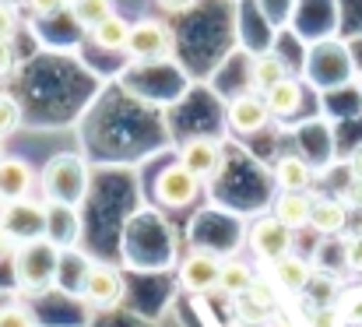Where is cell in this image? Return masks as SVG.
Segmentation results:
<instances>
[{
    "instance_id": "4",
    "label": "cell",
    "mask_w": 362,
    "mask_h": 327,
    "mask_svg": "<svg viewBox=\"0 0 362 327\" xmlns=\"http://www.w3.org/2000/svg\"><path fill=\"white\" fill-rule=\"evenodd\" d=\"M173 28L158 18H141L130 25V42H127V53L134 60H165L173 57Z\"/></svg>"
},
{
    "instance_id": "15",
    "label": "cell",
    "mask_w": 362,
    "mask_h": 327,
    "mask_svg": "<svg viewBox=\"0 0 362 327\" xmlns=\"http://www.w3.org/2000/svg\"><path fill=\"white\" fill-rule=\"evenodd\" d=\"M285 78H288V67H285V60L278 53H257L250 60V92H260L264 96L267 88H274Z\"/></svg>"
},
{
    "instance_id": "18",
    "label": "cell",
    "mask_w": 362,
    "mask_h": 327,
    "mask_svg": "<svg viewBox=\"0 0 362 327\" xmlns=\"http://www.w3.org/2000/svg\"><path fill=\"white\" fill-rule=\"evenodd\" d=\"M88 35H92V42H95L99 50H113V53L123 50V53H127V42H130V21L113 11V14H110L106 21H99Z\"/></svg>"
},
{
    "instance_id": "20",
    "label": "cell",
    "mask_w": 362,
    "mask_h": 327,
    "mask_svg": "<svg viewBox=\"0 0 362 327\" xmlns=\"http://www.w3.org/2000/svg\"><path fill=\"white\" fill-rule=\"evenodd\" d=\"M67 11H71L74 25H81L85 32H92L99 21H106L113 14V0H71Z\"/></svg>"
},
{
    "instance_id": "17",
    "label": "cell",
    "mask_w": 362,
    "mask_h": 327,
    "mask_svg": "<svg viewBox=\"0 0 362 327\" xmlns=\"http://www.w3.org/2000/svg\"><path fill=\"white\" fill-rule=\"evenodd\" d=\"M274 183H278V190H299L303 194L313 183V169L303 155H281L274 162Z\"/></svg>"
},
{
    "instance_id": "30",
    "label": "cell",
    "mask_w": 362,
    "mask_h": 327,
    "mask_svg": "<svg viewBox=\"0 0 362 327\" xmlns=\"http://www.w3.org/2000/svg\"><path fill=\"white\" fill-rule=\"evenodd\" d=\"M197 0H158V7H165V11H173V14H180V11H190Z\"/></svg>"
},
{
    "instance_id": "5",
    "label": "cell",
    "mask_w": 362,
    "mask_h": 327,
    "mask_svg": "<svg viewBox=\"0 0 362 327\" xmlns=\"http://www.w3.org/2000/svg\"><path fill=\"white\" fill-rule=\"evenodd\" d=\"M197 194H201V180L183 162H173V166H165L155 176V201L162 208H173V212L176 208H190L197 201Z\"/></svg>"
},
{
    "instance_id": "25",
    "label": "cell",
    "mask_w": 362,
    "mask_h": 327,
    "mask_svg": "<svg viewBox=\"0 0 362 327\" xmlns=\"http://www.w3.org/2000/svg\"><path fill=\"white\" fill-rule=\"evenodd\" d=\"M18 32V11L11 0H0V39H14Z\"/></svg>"
},
{
    "instance_id": "27",
    "label": "cell",
    "mask_w": 362,
    "mask_h": 327,
    "mask_svg": "<svg viewBox=\"0 0 362 327\" xmlns=\"http://www.w3.org/2000/svg\"><path fill=\"white\" fill-rule=\"evenodd\" d=\"M345 264H349L352 271H362V232L345 239Z\"/></svg>"
},
{
    "instance_id": "32",
    "label": "cell",
    "mask_w": 362,
    "mask_h": 327,
    "mask_svg": "<svg viewBox=\"0 0 362 327\" xmlns=\"http://www.w3.org/2000/svg\"><path fill=\"white\" fill-rule=\"evenodd\" d=\"M11 246V236H7V229H4V222H0V253Z\"/></svg>"
},
{
    "instance_id": "11",
    "label": "cell",
    "mask_w": 362,
    "mask_h": 327,
    "mask_svg": "<svg viewBox=\"0 0 362 327\" xmlns=\"http://www.w3.org/2000/svg\"><path fill=\"white\" fill-rule=\"evenodd\" d=\"M32 187H35L32 166L18 155H0V205L32 197Z\"/></svg>"
},
{
    "instance_id": "10",
    "label": "cell",
    "mask_w": 362,
    "mask_h": 327,
    "mask_svg": "<svg viewBox=\"0 0 362 327\" xmlns=\"http://www.w3.org/2000/svg\"><path fill=\"white\" fill-rule=\"evenodd\" d=\"M180 162L197 176V180H211L222 169V144L215 137H190L180 148Z\"/></svg>"
},
{
    "instance_id": "7",
    "label": "cell",
    "mask_w": 362,
    "mask_h": 327,
    "mask_svg": "<svg viewBox=\"0 0 362 327\" xmlns=\"http://www.w3.org/2000/svg\"><path fill=\"white\" fill-rule=\"evenodd\" d=\"M246 243H250V250H253L264 264H274L278 257L292 253L296 236H292V229H288L285 222H278L274 215H264V218H257V222L250 225Z\"/></svg>"
},
{
    "instance_id": "1",
    "label": "cell",
    "mask_w": 362,
    "mask_h": 327,
    "mask_svg": "<svg viewBox=\"0 0 362 327\" xmlns=\"http://www.w3.org/2000/svg\"><path fill=\"white\" fill-rule=\"evenodd\" d=\"M60 264H64V246H57L49 236L14 246V282L21 292H46L49 285H57Z\"/></svg>"
},
{
    "instance_id": "22",
    "label": "cell",
    "mask_w": 362,
    "mask_h": 327,
    "mask_svg": "<svg viewBox=\"0 0 362 327\" xmlns=\"http://www.w3.org/2000/svg\"><path fill=\"white\" fill-rule=\"evenodd\" d=\"M236 310H240L243 324H253V327L267 324V314H271V310H264L260 303H253L250 296H236Z\"/></svg>"
},
{
    "instance_id": "6",
    "label": "cell",
    "mask_w": 362,
    "mask_h": 327,
    "mask_svg": "<svg viewBox=\"0 0 362 327\" xmlns=\"http://www.w3.org/2000/svg\"><path fill=\"white\" fill-rule=\"evenodd\" d=\"M78 296H85L92 306H117L127 296V282L110 264H85L81 282H78Z\"/></svg>"
},
{
    "instance_id": "8",
    "label": "cell",
    "mask_w": 362,
    "mask_h": 327,
    "mask_svg": "<svg viewBox=\"0 0 362 327\" xmlns=\"http://www.w3.org/2000/svg\"><path fill=\"white\" fill-rule=\"evenodd\" d=\"M218 275H222V260H218L211 250H194V253L180 264V282H183V289H190V292H197V296L218 292Z\"/></svg>"
},
{
    "instance_id": "19",
    "label": "cell",
    "mask_w": 362,
    "mask_h": 327,
    "mask_svg": "<svg viewBox=\"0 0 362 327\" xmlns=\"http://www.w3.org/2000/svg\"><path fill=\"white\" fill-rule=\"evenodd\" d=\"M253 268L246 260H222V275H218V292L222 296H246L250 285H253Z\"/></svg>"
},
{
    "instance_id": "21",
    "label": "cell",
    "mask_w": 362,
    "mask_h": 327,
    "mask_svg": "<svg viewBox=\"0 0 362 327\" xmlns=\"http://www.w3.org/2000/svg\"><path fill=\"white\" fill-rule=\"evenodd\" d=\"M18 123H21V106H18L11 96L0 92V141H7V137L18 130Z\"/></svg>"
},
{
    "instance_id": "3",
    "label": "cell",
    "mask_w": 362,
    "mask_h": 327,
    "mask_svg": "<svg viewBox=\"0 0 362 327\" xmlns=\"http://www.w3.org/2000/svg\"><path fill=\"white\" fill-rule=\"evenodd\" d=\"M0 222L11 236V243H28V239H42L49 232V205L21 197V201H7L0 205Z\"/></svg>"
},
{
    "instance_id": "16",
    "label": "cell",
    "mask_w": 362,
    "mask_h": 327,
    "mask_svg": "<svg viewBox=\"0 0 362 327\" xmlns=\"http://www.w3.org/2000/svg\"><path fill=\"white\" fill-rule=\"evenodd\" d=\"M264 103H267V109H271V116H278V120H292V116L303 109V85L288 74L285 81H278L274 88L264 92Z\"/></svg>"
},
{
    "instance_id": "28",
    "label": "cell",
    "mask_w": 362,
    "mask_h": 327,
    "mask_svg": "<svg viewBox=\"0 0 362 327\" xmlns=\"http://www.w3.org/2000/svg\"><path fill=\"white\" fill-rule=\"evenodd\" d=\"M18 67V53H14V39H0V78L11 74Z\"/></svg>"
},
{
    "instance_id": "23",
    "label": "cell",
    "mask_w": 362,
    "mask_h": 327,
    "mask_svg": "<svg viewBox=\"0 0 362 327\" xmlns=\"http://www.w3.org/2000/svg\"><path fill=\"white\" fill-rule=\"evenodd\" d=\"M310 327H345V317L334 303L331 306H313L310 310Z\"/></svg>"
},
{
    "instance_id": "2",
    "label": "cell",
    "mask_w": 362,
    "mask_h": 327,
    "mask_svg": "<svg viewBox=\"0 0 362 327\" xmlns=\"http://www.w3.org/2000/svg\"><path fill=\"white\" fill-rule=\"evenodd\" d=\"M49 208H81L88 197V166L78 155H53L39 176Z\"/></svg>"
},
{
    "instance_id": "31",
    "label": "cell",
    "mask_w": 362,
    "mask_h": 327,
    "mask_svg": "<svg viewBox=\"0 0 362 327\" xmlns=\"http://www.w3.org/2000/svg\"><path fill=\"white\" fill-rule=\"evenodd\" d=\"M349 169H352V176L362 180V144L356 148V155H352V162H349Z\"/></svg>"
},
{
    "instance_id": "29",
    "label": "cell",
    "mask_w": 362,
    "mask_h": 327,
    "mask_svg": "<svg viewBox=\"0 0 362 327\" xmlns=\"http://www.w3.org/2000/svg\"><path fill=\"white\" fill-rule=\"evenodd\" d=\"M341 201H345L349 208H352V205H356V208H362V180H356V176H352V183H349V190H345V197H341Z\"/></svg>"
},
{
    "instance_id": "14",
    "label": "cell",
    "mask_w": 362,
    "mask_h": 327,
    "mask_svg": "<svg viewBox=\"0 0 362 327\" xmlns=\"http://www.w3.org/2000/svg\"><path fill=\"white\" fill-rule=\"evenodd\" d=\"M310 225H313L320 236H338V232H345V225H349V205H345L341 197H317V201H313Z\"/></svg>"
},
{
    "instance_id": "26",
    "label": "cell",
    "mask_w": 362,
    "mask_h": 327,
    "mask_svg": "<svg viewBox=\"0 0 362 327\" xmlns=\"http://www.w3.org/2000/svg\"><path fill=\"white\" fill-rule=\"evenodd\" d=\"M71 0H25V7L32 11V14H39V18H49V14H57V11H64Z\"/></svg>"
},
{
    "instance_id": "12",
    "label": "cell",
    "mask_w": 362,
    "mask_h": 327,
    "mask_svg": "<svg viewBox=\"0 0 362 327\" xmlns=\"http://www.w3.org/2000/svg\"><path fill=\"white\" fill-rule=\"evenodd\" d=\"M271 278H274V285L285 289V292H306V285H310V278H313V268H310L306 257L285 253V257H278V260L271 264Z\"/></svg>"
},
{
    "instance_id": "13",
    "label": "cell",
    "mask_w": 362,
    "mask_h": 327,
    "mask_svg": "<svg viewBox=\"0 0 362 327\" xmlns=\"http://www.w3.org/2000/svg\"><path fill=\"white\" fill-rule=\"evenodd\" d=\"M310 215H313V197L303 190H281L278 197H274V218L278 222H285L292 232L296 229H306L310 225Z\"/></svg>"
},
{
    "instance_id": "9",
    "label": "cell",
    "mask_w": 362,
    "mask_h": 327,
    "mask_svg": "<svg viewBox=\"0 0 362 327\" xmlns=\"http://www.w3.org/2000/svg\"><path fill=\"white\" fill-rule=\"evenodd\" d=\"M226 120H229V127L236 130V134H260L267 123H271V109L264 103V96L260 92H243L236 96L229 109H226Z\"/></svg>"
},
{
    "instance_id": "24",
    "label": "cell",
    "mask_w": 362,
    "mask_h": 327,
    "mask_svg": "<svg viewBox=\"0 0 362 327\" xmlns=\"http://www.w3.org/2000/svg\"><path fill=\"white\" fill-rule=\"evenodd\" d=\"M0 327H35V321L25 306H4L0 310Z\"/></svg>"
}]
</instances>
